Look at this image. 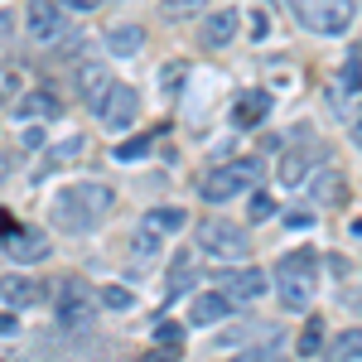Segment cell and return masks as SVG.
I'll return each instance as SVG.
<instances>
[{
  "label": "cell",
  "mask_w": 362,
  "mask_h": 362,
  "mask_svg": "<svg viewBox=\"0 0 362 362\" xmlns=\"http://www.w3.org/2000/svg\"><path fill=\"white\" fill-rule=\"evenodd\" d=\"M0 251L10 256V261H44L49 256V242H44V232H34V227H0Z\"/></svg>",
  "instance_id": "9"
},
{
  "label": "cell",
  "mask_w": 362,
  "mask_h": 362,
  "mask_svg": "<svg viewBox=\"0 0 362 362\" xmlns=\"http://www.w3.org/2000/svg\"><path fill=\"white\" fill-rule=\"evenodd\" d=\"M314 194L324 198V203H334V198H338V174H334V169H324V179H319V189H314Z\"/></svg>",
  "instance_id": "30"
},
{
  "label": "cell",
  "mask_w": 362,
  "mask_h": 362,
  "mask_svg": "<svg viewBox=\"0 0 362 362\" xmlns=\"http://www.w3.org/2000/svg\"><path fill=\"white\" fill-rule=\"evenodd\" d=\"M107 92H112V73H107V63H97V58L78 63V97H83L87 107H102Z\"/></svg>",
  "instance_id": "11"
},
{
  "label": "cell",
  "mask_w": 362,
  "mask_h": 362,
  "mask_svg": "<svg viewBox=\"0 0 362 362\" xmlns=\"http://www.w3.org/2000/svg\"><path fill=\"white\" fill-rule=\"evenodd\" d=\"M83 150H87V140H83V136H68V140H63V145H54V150H49V155L39 160V169H34V184H39L44 174H54V169H63V165H68V160H78Z\"/></svg>",
  "instance_id": "16"
},
{
  "label": "cell",
  "mask_w": 362,
  "mask_h": 362,
  "mask_svg": "<svg viewBox=\"0 0 362 362\" xmlns=\"http://www.w3.org/2000/svg\"><path fill=\"white\" fill-rule=\"evenodd\" d=\"M237 39V10H213L203 15V44L208 49H227Z\"/></svg>",
  "instance_id": "14"
},
{
  "label": "cell",
  "mask_w": 362,
  "mask_h": 362,
  "mask_svg": "<svg viewBox=\"0 0 362 362\" xmlns=\"http://www.w3.org/2000/svg\"><path fill=\"white\" fill-rule=\"evenodd\" d=\"M314 290H319V256L309 247L300 251H285L276 261V295L285 309H309L314 300Z\"/></svg>",
  "instance_id": "2"
},
{
  "label": "cell",
  "mask_w": 362,
  "mask_h": 362,
  "mask_svg": "<svg viewBox=\"0 0 362 362\" xmlns=\"http://www.w3.org/2000/svg\"><path fill=\"white\" fill-rule=\"evenodd\" d=\"M15 87H20V73H15V68H0V102H5Z\"/></svg>",
  "instance_id": "34"
},
{
  "label": "cell",
  "mask_w": 362,
  "mask_h": 362,
  "mask_svg": "<svg viewBox=\"0 0 362 362\" xmlns=\"http://www.w3.org/2000/svg\"><path fill=\"white\" fill-rule=\"evenodd\" d=\"M247 213H251V223H266V218L276 213V203H271L266 194H256V198H251V208H247Z\"/></svg>",
  "instance_id": "29"
},
{
  "label": "cell",
  "mask_w": 362,
  "mask_h": 362,
  "mask_svg": "<svg viewBox=\"0 0 362 362\" xmlns=\"http://www.w3.org/2000/svg\"><path fill=\"white\" fill-rule=\"evenodd\" d=\"M198 247L208 251V256H218V261H242L251 251V242H247V232L232 227L227 218H203L198 223Z\"/></svg>",
  "instance_id": "5"
},
{
  "label": "cell",
  "mask_w": 362,
  "mask_h": 362,
  "mask_svg": "<svg viewBox=\"0 0 362 362\" xmlns=\"http://www.w3.org/2000/svg\"><path fill=\"white\" fill-rule=\"evenodd\" d=\"M155 343H160L165 353H174V348L184 343V329H179V324H160V329H155Z\"/></svg>",
  "instance_id": "26"
},
{
  "label": "cell",
  "mask_w": 362,
  "mask_h": 362,
  "mask_svg": "<svg viewBox=\"0 0 362 362\" xmlns=\"http://www.w3.org/2000/svg\"><path fill=\"white\" fill-rule=\"evenodd\" d=\"M266 116H271V92H261V87H247V92L237 97V107H232V121H237L242 131H256Z\"/></svg>",
  "instance_id": "12"
},
{
  "label": "cell",
  "mask_w": 362,
  "mask_h": 362,
  "mask_svg": "<svg viewBox=\"0 0 362 362\" xmlns=\"http://www.w3.org/2000/svg\"><path fill=\"white\" fill-rule=\"evenodd\" d=\"M160 251V232H150V227H140V237H136V256L140 261H150Z\"/></svg>",
  "instance_id": "27"
},
{
  "label": "cell",
  "mask_w": 362,
  "mask_h": 362,
  "mask_svg": "<svg viewBox=\"0 0 362 362\" xmlns=\"http://www.w3.org/2000/svg\"><path fill=\"white\" fill-rule=\"evenodd\" d=\"M15 329H20V319H15V314H10V309H0V334L10 338V334H15Z\"/></svg>",
  "instance_id": "35"
},
{
  "label": "cell",
  "mask_w": 362,
  "mask_h": 362,
  "mask_svg": "<svg viewBox=\"0 0 362 362\" xmlns=\"http://www.w3.org/2000/svg\"><path fill=\"white\" fill-rule=\"evenodd\" d=\"M39 295H44V290H39V285H34L29 276H0V300H5L10 309L39 305Z\"/></svg>",
  "instance_id": "15"
},
{
  "label": "cell",
  "mask_w": 362,
  "mask_h": 362,
  "mask_svg": "<svg viewBox=\"0 0 362 362\" xmlns=\"http://www.w3.org/2000/svg\"><path fill=\"white\" fill-rule=\"evenodd\" d=\"M242 362H285V353H280L276 338H271V348H251V353H242Z\"/></svg>",
  "instance_id": "28"
},
{
  "label": "cell",
  "mask_w": 362,
  "mask_h": 362,
  "mask_svg": "<svg viewBox=\"0 0 362 362\" xmlns=\"http://www.w3.org/2000/svg\"><path fill=\"white\" fill-rule=\"evenodd\" d=\"M10 29H15V20H10V15H5V10H0V44H5V39H10Z\"/></svg>",
  "instance_id": "37"
},
{
  "label": "cell",
  "mask_w": 362,
  "mask_h": 362,
  "mask_svg": "<svg viewBox=\"0 0 362 362\" xmlns=\"http://www.w3.org/2000/svg\"><path fill=\"white\" fill-rule=\"evenodd\" d=\"M102 305H107V309H131V290H116V285H112V290L102 295Z\"/></svg>",
  "instance_id": "32"
},
{
  "label": "cell",
  "mask_w": 362,
  "mask_h": 362,
  "mask_svg": "<svg viewBox=\"0 0 362 362\" xmlns=\"http://www.w3.org/2000/svg\"><path fill=\"white\" fill-rule=\"evenodd\" d=\"M290 10H295V20L305 29L324 34V39L348 34V25L358 20V5L353 0H290Z\"/></svg>",
  "instance_id": "3"
},
{
  "label": "cell",
  "mask_w": 362,
  "mask_h": 362,
  "mask_svg": "<svg viewBox=\"0 0 362 362\" xmlns=\"http://www.w3.org/2000/svg\"><path fill=\"white\" fill-rule=\"evenodd\" d=\"M97 116H102V126H107V131H131V126H136V116H140V97H136V87L112 83V92L102 97Z\"/></svg>",
  "instance_id": "7"
},
{
  "label": "cell",
  "mask_w": 362,
  "mask_h": 362,
  "mask_svg": "<svg viewBox=\"0 0 362 362\" xmlns=\"http://www.w3.org/2000/svg\"><path fill=\"white\" fill-rule=\"evenodd\" d=\"M319 348H324V319H309L305 334H300V353H305V358H314Z\"/></svg>",
  "instance_id": "25"
},
{
  "label": "cell",
  "mask_w": 362,
  "mask_h": 362,
  "mask_svg": "<svg viewBox=\"0 0 362 362\" xmlns=\"http://www.w3.org/2000/svg\"><path fill=\"white\" fill-rule=\"evenodd\" d=\"M150 145H155V136H131V140H121V145H116V160H126V165H131V160H145V155H150Z\"/></svg>",
  "instance_id": "23"
},
{
  "label": "cell",
  "mask_w": 362,
  "mask_h": 362,
  "mask_svg": "<svg viewBox=\"0 0 362 362\" xmlns=\"http://www.w3.org/2000/svg\"><path fill=\"white\" fill-rule=\"evenodd\" d=\"M63 5H68V10H78V15H87V10H97L102 0H63Z\"/></svg>",
  "instance_id": "36"
},
{
  "label": "cell",
  "mask_w": 362,
  "mask_h": 362,
  "mask_svg": "<svg viewBox=\"0 0 362 362\" xmlns=\"http://www.w3.org/2000/svg\"><path fill=\"white\" fill-rule=\"evenodd\" d=\"M184 223H189V213H184V208H155V213L145 218L150 232H179Z\"/></svg>",
  "instance_id": "22"
},
{
  "label": "cell",
  "mask_w": 362,
  "mask_h": 362,
  "mask_svg": "<svg viewBox=\"0 0 362 362\" xmlns=\"http://www.w3.org/2000/svg\"><path fill=\"white\" fill-rule=\"evenodd\" d=\"M338 87L353 97V92H362V58L348 54V63H343V73H338Z\"/></svg>",
  "instance_id": "24"
},
{
  "label": "cell",
  "mask_w": 362,
  "mask_h": 362,
  "mask_svg": "<svg viewBox=\"0 0 362 362\" xmlns=\"http://www.w3.org/2000/svg\"><path fill=\"white\" fill-rule=\"evenodd\" d=\"M15 116H25V121H49V116H58V97L49 92V87H39V92H29V97H20V107H15Z\"/></svg>",
  "instance_id": "18"
},
{
  "label": "cell",
  "mask_w": 362,
  "mask_h": 362,
  "mask_svg": "<svg viewBox=\"0 0 362 362\" xmlns=\"http://www.w3.org/2000/svg\"><path fill=\"white\" fill-rule=\"evenodd\" d=\"M329 362H362V329H348L329 343Z\"/></svg>",
  "instance_id": "21"
},
{
  "label": "cell",
  "mask_w": 362,
  "mask_h": 362,
  "mask_svg": "<svg viewBox=\"0 0 362 362\" xmlns=\"http://www.w3.org/2000/svg\"><path fill=\"white\" fill-rule=\"evenodd\" d=\"M203 5H208V0H165V10H169V15H198Z\"/></svg>",
  "instance_id": "31"
},
{
  "label": "cell",
  "mask_w": 362,
  "mask_h": 362,
  "mask_svg": "<svg viewBox=\"0 0 362 362\" xmlns=\"http://www.w3.org/2000/svg\"><path fill=\"white\" fill-rule=\"evenodd\" d=\"M179 83H184V63H169V68H165V87H169V97H179Z\"/></svg>",
  "instance_id": "33"
},
{
  "label": "cell",
  "mask_w": 362,
  "mask_h": 362,
  "mask_svg": "<svg viewBox=\"0 0 362 362\" xmlns=\"http://www.w3.org/2000/svg\"><path fill=\"white\" fill-rule=\"evenodd\" d=\"M107 49H112L116 58H136L140 49H145V29L140 25H116L112 34H107Z\"/></svg>",
  "instance_id": "17"
},
{
  "label": "cell",
  "mask_w": 362,
  "mask_h": 362,
  "mask_svg": "<svg viewBox=\"0 0 362 362\" xmlns=\"http://www.w3.org/2000/svg\"><path fill=\"white\" fill-rule=\"evenodd\" d=\"M0 179H5V160H0Z\"/></svg>",
  "instance_id": "39"
},
{
  "label": "cell",
  "mask_w": 362,
  "mask_h": 362,
  "mask_svg": "<svg viewBox=\"0 0 362 362\" xmlns=\"http://www.w3.org/2000/svg\"><path fill=\"white\" fill-rule=\"evenodd\" d=\"M189 280H194V251H179L174 256V266H169V300H179L184 290H189Z\"/></svg>",
  "instance_id": "20"
},
{
  "label": "cell",
  "mask_w": 362,
  "mask_h": 362,
  "mask_svg": "<svg viewBox=\"0 0 362 362\" xmlns=\"http://www.w3.org/2000/svg\"><path fill=\"white\" fill-rule=\"evenodd\" d=\"M218 295H227L232 305H251V300H261V295H266V271H256V266L223 271V276H218Z\"/></svg>",
  "instance_id": "10"
},
{
  "label": "cell",
  "mask_w": 362,
  "mask_h": 362,
  "mask_svg": "<svg viewBox=\"0 0 362 362\" xmlns=\"http://www.w3.org/2000/svg\"><path fill=\"white\" fill-rule=\"evenodd\" d=\"M309 174V150L305 145H295V150H285L280 155V184H290V189H300Z\"/></svg>",
  "instance_id": "19"
},
{
  "label": "cell",
  "mask_w": 362,
  "mask_h": 362,
  "mask_svg": "<svg viewBox=\"0 0 362 362\" xmlns=\"http://www.w3.org/2000/svg\"><path fill=\"white\" fill-rule=\"evenodd\" d=\"M25 25L34 34V44H58L68 34V15H63V5H54V0H29Z\"/></svg>",
  "instance_id": "8"
},
{
  "label": "cell",
  "mask_w": 362,
  "mask_h": 362,
  "mask_svg": "<svg viewBox=\"0 0 362 362\" xmlns=\"http://www.w3.org/2000/svg\"><path fill=\"white\" fill-rule=\"evenodd\" d=\"M116 208V198L107 184H68L54 198V223L63 232H92L107 223V213Z\"/></svg>",
  "instance_id": "1"
},
{
  "label": "cell",
  "mask_w": 362,
  "mask_h": 362,
  "mask_svg": "<svg viewBox=\"0 0 362 362\" xmlns=\"http://www.w3.org/2000/svg\"><path fill=\"white\" fill-rule=\"evenodd\" d=\"M251 179H256V165H251V160H237V165H218V169H208V174L198 179V194H203V203H227V198L247 194Z\"/></svg>",
  "instance_id": "4"
},
{
  "label": "cell",
  "mask_w": 362,
  "mask_h": 362,
  "mask_svg": "<svg viewBox=\"0 0 362 362\" xmlns=\"http://www.w3.org/2000/svg\"><path fill=\"white\" fill-rule=\"evenodd\" d=\"M353 136H358V145H362V116H358V131H353Z\"/></svg>",
  "instance_id": "38"
},
{
  "label": "cell",
  "mask_w": 362,
  "mask_h": 362,
  "mask_svg": "<svg viewBox=\"0 0 362 362\" xmlns=\"http://www.w3.org/2000/svg\"><path fill=\"white\" fill-rule=\"evenodd\" d=\"M227 314H232V300H227V295H218V290H208V295H194L189 324H194V329H208V324H223Z\"/></svg>",
  "instance_id": "13"
},
{
  "label": "cell",
  "mask_w": 362,
  "mask_h": 362,
  "mask_svg": "<svg viewBox=\"0 0 362 362\" xmlns=\"http://www.w3.org/2000/svg\"><path fill=\"white\" fill-rule=\"evenodd\" d=\"M97 314V295L87 280H58V324L78 329V324H92Z\"/></svg>",
  "instance_id": "6"
}]
</instances>
